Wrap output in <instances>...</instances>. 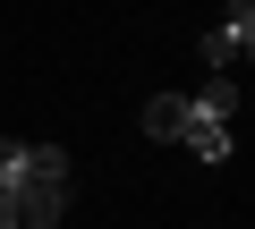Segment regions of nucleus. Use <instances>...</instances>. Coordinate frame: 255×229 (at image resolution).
Returning <instances> with one entry per match:
<instances>
[{"label":"nucleus","mask_w":255,"mask_h":229,"mask_svg":"<svg viewBox=\"0 0 255 229\" xmlns=\"http://www.w3.org/2000/svg\"><path fill=\"white\" fill-rule=\"evenodd\" d=\"M68 212V153L60 145H0V229H60Z\"/></svg>","instance_id":"obj_1"},{"label":"nucleus","mask_w":255,"mask_h":229,"mask_svg":"<svg viewBox=\"0 0 255 229\" xmlns=\"http://www.w3.org/2000/svg\"><path fill=\"white\" fill-rule=\"evenodd\" d=\"M230 110H238V85H230V68H221L204 93H187V128H179V145H187L196 161H213V170L238 153V145H230Z\"/></svg>","instance_id":"obj_2"},{"label":"nucleus","mask_w":255,"mask_h":229,"mask_svg":"<svg viewBox=\"0 0 255 229\" xmlns=\"http://www.w3.org/2000/svg\"><path fill=\"white\" fill-rule=\"evenodd\" d=\"M247 43H255V0H230L221 26H204V68L221 76L230 60H247Z\"/></svg>","instance_id":"obj_3"},{"label":"nucleus","mask_w":255,"mask_h":229,"mask_svg":"<svg viewBox=\"0 0 255 229\" xmlns=\"http://www.w3.org/2000/svg\"><path fill=\"white\" fill-rule=\"evenodd\" d=\"M179 128H187V93H153L145 102V136L153 145H179Z\"/></svg>","instance_id":"obj_4"}]
</instances>
